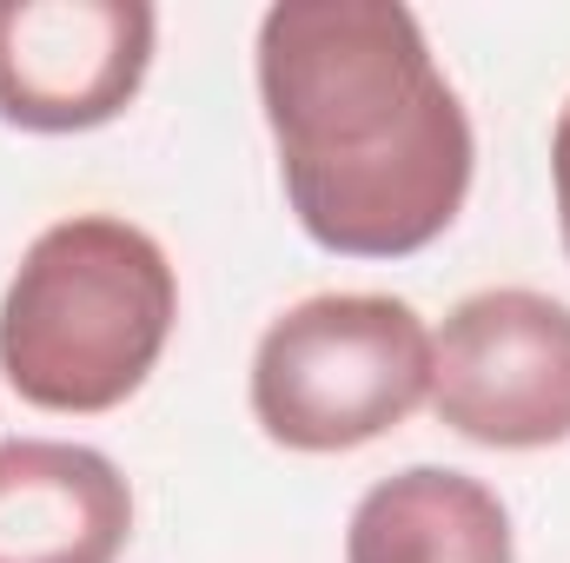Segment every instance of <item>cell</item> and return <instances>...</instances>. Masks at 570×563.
<instances>
[{
	"mask_svg": "<svg viewBox=\"0 0 570 563\" xmlns=\"http://www.w3.org/2000/svg\"><path fill=\"white\" fill-rule=\"evenodd\" d=\"M259 100L285 199L338 259H405L471 192V120L425 27L392 0H279L259 20Z\"/></svg>",
	"mask_w": 570,
	"mask_h": 563,
	"instance_id": "1",
	"label": "cell"
},
{
	"mask_svg": "<svg viewBox=\"0 0 570 563\" xmlns=\"http://www.w3.org/2000/svg\"><path fill=\"white\" fill-rule=\"evenodd\" d=\"M179 318L166 253L114 213L47 226L0 298V372L40 412H114L146 385Z\"/></svg>",
	"mask_w": 570,
	"mask_h": 563,
	"instance_id": "2",
	"label": "cell"
},
{
	"mask_svg": "<svg viewBox=\"0 0 570 563\" xmlns=\"http://www.w3.org/2000/svg\"><path fill=\"white\" fill-rule=\"evenodd\" d=\"M431 398V332L405 298L318 292L266 325L253 418L285 451H352Z\"/></svg>",
	"mask_w": 570,
	"mask_h": 563,
	"instance_id": "3",
	"label": "cell"
},
{
	"mask_svg": "<svg viewBox=\"0 0 570 563\" xmlns=\"http://www.w3.org/2000/svg\"><path fill=\"white\" fill-rule=\"evenodd\" d=\"M431 412L471 444L544 451L570 437V305L504 285L451 305L431 338Z\"/></svg>",
	"mask_w": 570,
	"mask_h": 563,
	"instance_id": "4",
	"label": "cell"
},
{
	"mask_svg": "<svg viewBox=\"0 0 570 563\" xmlns=\"http://www.w3.org/2000/svg\"><path fill=\"white\" fill-rule=\"evenodd\" d=\"M153 67L146 0H0V120L87 134L127 113Z\"/></svg>",
	"mask_w": 570,
	"mask_h": 563,
	"instance_id": "5",
	"label": "cell"
},
{
	"mask_svg": "<svg viewBox=\"0 0 570 563\" xmlns=\"http://www.w3.org/2000/svg\"><path fill=\"white\" fill-rule=\"evenodd\" d=\"M134 491L114 457L60 437L0 444V563H120Z\"/></svg>",
	"mask_w": 570,
	"mask_h": 563,
	"instance_id": "6",
	"label": "cell"
},
{
	"mask_svg": "<svg viewBox=\"0 0 570 563\" xmlns=\"http://www.w3.org/2000/svg\"><path fill=\"white\" fill-rule=\"evenodd\" d=\"M345 563H511V517L478 477L412 464L358 497Z\"/></svg>",
	"mask_w": 570,
	"mask_h": 563,
	"instance_id": "7",
	"label": "cell"
},
{
	"mask_svg": "<svg viewBox=\"0 0 570 563\" xmlns=\"http://www.w3.org/2000/svg\"><path fill=\"white\" fill-rule=\"evenodd\" d=\"M551 179H558V226H564L570 253V107L558 113V134H551Z\"/></svg>",
	"mask_w": 570,
	"mask_h": 563,
	"instance_id": "8",
	"label": "cell"
}]
</instances>
